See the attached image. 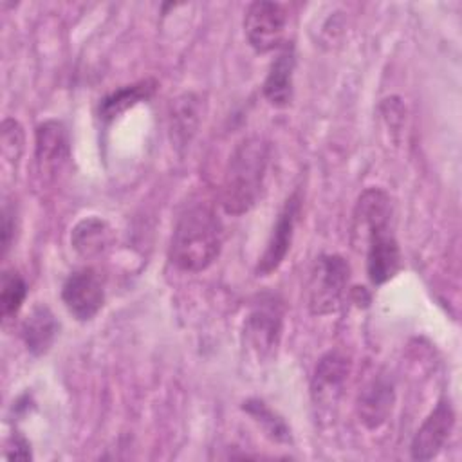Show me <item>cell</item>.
Wrapping results in <instances>:
<instances>
[{"instance_id":"11","label":"cell","mask_w":462,"mask_h":462,"mask_svg":"<svg viewBox=\"0 0 462 462\" xmlns=\"http://www.w3.org/2000/svg\"><path fill=\"white\" fill-rule=\"evenodd\" d=\"M294 65H296L294 47L287 43L273 60L263 81V96L276 108L287 106L292 99Z\"/></svg>"},{"instance_id":"19","label":"cell","mask_w":462,"mask_h":462,"mask_svg":"<svg viewBox=\"0 0 462 462\" xmlns=\"http://www.w3.org/2000/svg\"><path fill=\"white\" fill-rule=\"evenodd\" d=\"M244 410L258 422L263 426V430L267 431V435L273 440L278 442H289L291 440V430L287 428V424L283 422V419H280L263 401L260 399H249L244 402Z\"/></svg>"},{"instance_id":"14","label":"cell","mask_w":462,"mask_h":462,"mask_svg":"<svg viewBox=\"0 0 462 462\" xmlns=\"http://www.w3.org/2000/svg\"><path fill=\"white\" fill-rule=\"evenodd\" d=\"M110 236V227L105 220L97 217H87L74 226L70 233V244L81 256L90 258L101 254L108 247Z\"/></svg>"},{"instance_id":"13","label":"cell","mask_w":462,"mask_h":462,"mask_svg":"<svg viewBox=\"0 0 462 462\" xmlns=\"http://www.w3.org/2000/svg\"><path fill=\"white\" fill-rule=\"evenodd\" d=\"M58 334V321L47 305H36L22 323V339L32 356L45 354Z\"/></svg>"},{"instance_id":"21","label":"cell","mask_w":462,"mask_h":462,"mask_svg":"<svg viewBox=\"0 0 462 462\" xmlns=\"http://www.w3.org/2000/svg\"><path fill=\"white\" fill-rule=\"evenodd\" d=\"M11 440H13V448H7V458L29 460L31 458L29 442L23 437H20V435H14Z\"/></svg>"},{"instance_id":"2","label":"cell","mask_w":462,"mask_h":462,"mask_svg":"<svg viewBox=\"0 0 462 462\" xmlns=\"http://www.w3.org/2000/svg\"><path fill=\"white\" fill-rule=\"evenodd\" d=\"M222 249V222L208 204L188 208L175 222L170 260L182 271L200 273L208 269Z\"/></svg>"},{"instance_id":"18","label":"cell","mask_w":462,"mask_h":462,"mask_svg":"<svg viewBox=\"0 0 462 462\" xmlns=\"http://www.w3.org/2000/svg\"><path fill=\"white\" fill-rule=\"evenodd\" d=\"M27 296V283L25 280L14 271H4L2 274V289H0V309L4 319L16 316L23 300Z\"/></svg>"},{"instance_id":"1","label":"cell","mask_w":462,"mask_h":462,"mask_svg":"<svg viewBox=\"0 0 462 462\" xmlns=\"http://www.w3.org/2000/svg\"><path fill=\"white\" fill-rule=\"evenodd\" d=\"M393 209L386 191L365 189L354 209V233L366 238V273L374 285L393 278L401 267V249L393 235Z\"/></svg>"},{"instance_id":"17","label":"cell","mask_w":462,"mask_h":462,"mask_svg":"<svg viewBox=\"0 0 462 462\" xmlns=\"http://www.w3.org/2000/svg\"><path fill=\"white\" fill-rule=\"evenodd\" d=\"M197 97L193 94H184L173 103L171 112V132L180 141V144H186L189 141L191 134L197 128L199 123V105Z\"/></svg>"},{"instance_id":"10","label":"cell","mask_w":462,"mask_h":462,"mask_svg":"<svg viewBox=\"0 0 462 462\" xmlns=\"http://www.w3.org/2000/svg\"><path fill=\"white\" fill-rule=\"evenodd\" d=\"M350 374V361L341 352H327L316 365L312 381H310V395L316 406H334L343 393L345 381Z\"/></svg>"},{"instance_id":"5","label":"cell","mask_w":462,"mask_h":462,"mask_svg":"<svg viewBox=\"0 0 462 462\" xmlns=\"http://www.w3.org/2000/svg\"><path fill=\"white\" fill-rule=\"evenodd\" d=\"M287 9L278 2H253L244 16V32L256 52H269L282 45L287 27Z\"/></svg>"},{"instance_id":"16","label":"cell","mask_w":462,"mask_h":462,"mask_svg":"<svg viewBox=\"0 0 462 462\" xmlns=\"http://www.w3.org/2000/svg\"><path fill=\"white\" fill-rule=\"evenodd\" d=\"M69 153L67 132L60 121H45L36 128V159L40 164L56 166Z\"/></svg>"},{"instance_id":"6","label":"cell","mask_w":462,"mask_h":462,"mask_svg":"<svg viewBox=\"0 0 462 462\" xmlns=\"http://www.w3.org/2000/svg\"><path fill=\"white\" fill-rule=\"evenodd\" d=\"M61 301L78 321L92 319L105 303L101 274L92 267H81L70 273L61 287Z\"/></svg>"},{"instance_id":"9","label":"cell","mask_w":462,"mask_h":462,"mask_svg":"<svg viewBox=\"0 0 462 462\" xmlns=\"http://www.w3.org/2000/svg\"><path fill=\"white\" fill-rule=\"evenodd\" d=\"M455 426V411L448 401H440L417 430L410 451L415 460H430L439 455Z\"/></svg>"},{"instance_id":"7","label":"cell","mask_w":462,"mask_h":462,"mask_svg":"<svg viewBox=\"0 0 462 462\" xmlns=\"http://www.w3.org/2000/svg\"><path fill=\"white\" fill-rule=\"evenodd\" d=\"M282 309L273 300H260L244 321L245 345L258 356V359L271 357L282 337Z\"/></svg>"},{"instance_id":"15","label":"cell","mask_w":462,"mask_h":462,"mask_svg":"<svg viewBox=\"0 0 462 462\" xmlns=\"http://www.w3.org/2000/svg\"><path fill=\"white\" fill-rule=\"evenodd\" d=\"M153 90H155V81L144 79V81H139V83H134V85H126V87L108 94L99 103V119L105 125H108L119 114H123L128 108H132L134 105L148 99L153 94Z\"/></svg>"},{"instance_id":"8","label":"cell","mask_w":462,"mask_h":462,"mask_svg":"<svg viewBox=\"0 0 462 462\" xmlns=\"http://www.w3.org/2000/svg\"><path fill=\"white\" fill-rule=\"evenodd\" d=\"M300 208H301V199H300V191H294L283 204V208L280 209L276 222L273 226L271 236L265 244V251L258 260L256 265V274L258 276H267L273 271H276L280 267V263L285 260L291 244H292V236H294V227H296V220L300 215Z\"/></svg>"},{"instance_id":"3","label":"cell","mask_w":462,"mask_h":462,"mask_svg":"<svg viewBox=\"0 0 462 462\" xmlns=\"http://www.w3.org/2000/svg\"><path fill=\"white\" fill-rule=\"evenodd\" d=\"M267 162L269 146L260 137H247L235 148L222 182V206L229 215H244L256 204Z\"/></svg>"},{"instance_id":"4","label":"cell","mask_w":462,"mask_h":462,"mask_svg":"<svg viewBox=\"0 0 462 462\" xmlns=\"http://www.w3.org/2000/svg\"><path fill=\"white\" fill-rule=\"evenodd\" d=\"M350 267L339 254L316 258L309 278V309L316 316L332 314L341 307Z\"/></svg>"},{"instance_id":"12","label":"cell","mask_w":462,"mask_h":462,"mask_svg":"<svg viewBox=\"0 0 462 462\" xmlns=\"http://www.w3.org/2000/svg\"><path fill=\"white\" fill-rule=\"evenodd\" d=\"M393 406V390L384 377L372 379L359 393L357 413L368 428H379L386 422Z\"/></svg>"},{"instance_id":"20","label":"cell","mask_w":462,"mask_h":462,"mask_svg":"<svg viewBox=\"0 0 462 462\" xmlns=\"http://www.w3.org/2000/svg\"><path fill=\"white\" fill-rule=\"evenodd\" d=\"M2 256L7 254L13 240H14V209L5 202L2 208Z\"/></svg>"}]
</instances>
